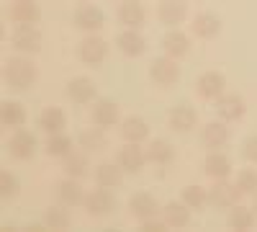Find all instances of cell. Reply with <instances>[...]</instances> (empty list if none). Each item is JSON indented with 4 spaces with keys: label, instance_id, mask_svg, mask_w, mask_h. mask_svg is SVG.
<instances>
[{
    "label": "cell",
    "instance_id": "33",
    "mask_svg": "<svg viewBox=\"0 0 257 232\" xmlns=\"http://www.w3.org/2000/svg\"><path fill=\"white\" fill-rule=\"evenodd\" d=\"M121 137L126 142H144L149 137V126L142 116H126L121 121Z\"/></svg>",
    "mask_w": 257,
    "mask_h": 232
},
{
    "label": "cell",
    "instance_id": "22",
    "mask_svg": "<svg viewBox=\"0 0 257 232\" xmlns=\"http://www.w3.org/2000/svg\"><path fill=\"white\" fill-rule=\"evenodd\" d=\"M190 212L193 209L180 199V201H167L162 206V219L167 222V227H175V229H183L190 224Z\"/></svg>",
    "mask_w": 257,
    "mask_h": 232
},
{
    "label": "cell",
    "instance_id": "12",
    "mask_svg": "<svg viewBox=\"0 0 257 232\" xmlns=\"http://www.w3.org/2000/svg\"><path fill=\"white\" fill-rule=\"evenodd\" d=\"M196 121H198V114H196V109L190 106V103H178V106H173L170 109V114H167V126L173 132H178V134H185V132H190L193 126H196Z\"/></svg>",
    "mask_w": 257,
    "mask_h": 232
},
{
    "label": "cell",
    "instance_id": "41",
    "mask_svg": "<svg viewBox=\"0 0 257 232\" xmlns=\"http://www.w3.org/2000/svg\"><path fill=\"white\" fill-rule=\"evenodd\" d=\"M77 3H90V0H77Z\"/></svg>",
    "mask_w": 257,
    "mask_h": 232
},
{
    "label": "cell",
    "instance_id": "25",
    "mask_svg": "<svg viewBox=\"0 0 257 232\" xmlns=\"http://www.w3.org/2000/svg\"><path fill=\"white\" fill-rule=\"evenodd\" d=\"M36 124H39V129H41V132L57 134V132H64V126H67V116H64V111L57 109V106H47L44 111L39 114Z\"/></svg>",
    "mask_w": 257,
    "mask_h": 232
},
{
    "label": "cell",
    "instance_id": "32",
    "mask_svg": "<svg viewBox=\"0 0 257 232\" xmlns=\"http://www.w3.org/2000/svg\"><path fill=\"white\" fill-rule=\"evenodd\" d=\"M77 144L82 147L85 152H103L108 147V137H105L103 126H93V129H85L77 137Z\"/></svg>",
    "mask_w": 257,
    "mask_h": 232
},
{
    "label": "cell",
    "instance_id": "20",
    "mask_svg": "<svg viewBox=\"0 0 257 232\" xmlns=\"http://www.w3.org/2000/svg\"><path fill=\"white\" fill-rule=\"evenodd\" d=\"M234 171V165H231V158L224 155L221 150H213L206 155L203 160V173L211 178V181H219V178H229Z\"/></svg>",
    "mask_w": 257,
    "mask_h": 232
},
{
    "label": "cell",
    "instance_id": "14",
    "mask_svg": "<svg viewBox=\"0 0 257 232\" xmlns=\"http://www.w3.org/2000/svg\"><path fill=\"white\" fill-rule=\"evenodd\" d=\"M67 98L72 103H77V106H85V103H93L98 98V88H95V83L90 78H85V75H77L67 83Z\"/></svg>",
    "mask_w": 257,
    "mask_h": 232
},
{
    "label": "cell",
    "instance_id": "8",
    "mask_svg": "<svg viewBox=\"0 0 257 232\" xmlns=\"http://www.w3.org/2000/svg\"><path fill=\"white\" fill-rule=\"evenodd\" d=\"M121 119V109L118 103L111 101V98H95L93 101V111H90V121L95 126H103V129H111L116 126Z\"/></svg>",
    "mask_w": 257,
    "mask_h": 232
},
{
    "label": "cell",
    "instance_id": "4",
    "mask_svg": "<svg viewBox=\"0 0 257 232\" xmlns=\"http://www.w3.org/2000/svg\"><path fill=\"white\" fill-rule=\"evenodd\" d=\"M11 47L21 54H36L41 49V34L34 24H16L11 34Z\"/></svg>",
    "mask_w": 257,
    "mask_h": 232
},
{
    "label": "cell",
    "instance_id": "13",
    "mask_svg": "<svg viewBox=\"0 0 257 232\" xmlns=\"http://www.w3.org/2000/svg\"><path fill=\"white\" fill-rule=\"evenodd\" d=\"M116 163L123 168L126 173H139L149 160H147V150L139 147V142H126L118 150V155H116Z\"/></svg>",
    "mask_w": 257,
    "mask_h": 232
},
{
    "label": "cell",
    "instance_id": "9",
    "mask_svg": "<svg viewBox=\"0 0 257 232\" xmlns=\"http://www.w3.org/2000/svg\"><path fill=\"white\" fill-rule=\"evenodd\" d=\"M185 18H188V3L185 0H160L157 21L165 29H178Z\"/></svg>",
    "mask_w": 257,
    "mask_h": 232
},
{
    "label": "cell",
    "instance_id": "39",
    "mask_svg": "<svg viewBox=\"0 0 257 232\" xmlns=\"http://www.w3.org/2000/svg\"><path fill=\"white\" fill-rule=\"evenodd\" d=\"M242 155H244L247 163H254L257 165V134H249L242 142Z\"/></svg>",
    "mask_w": 257,
    "mask_h": 232
},
{
    "label": "cell",
    "instance_id": "26",
    "mask_svg": "<svg viewBox=\"0 0 257 232\" xmlns=\"http://www.w3.org/2000/svg\"><path fill=\"white\" fill-rule=\"evenodd\" d=\"M123 168L116 163H100L98 168H95V173H93V178H95V183L98 186H103V188H118L121 183H123Z\"/></svg>",
    "mask_w": 257,
    "mask_h": 232
},
{
    "label": "cell",
    "instance_id": "21",
    "mask_svg": "<svg viewBox=\"0 0 257 232\" xmlns=\"http://www.w3.org/2000/svg\"><path fill=\"white\" fill-rule=\"evenodd\" d=\"M116 47L121 54L126 57H142L147 52V41L144 36L139 34V29H123L118 36H116Z\"/></svg>",
    "mask_w": 257,
    "mask_h": 232
},
{
    "label": "cell",
    "instance_id": "5",
    "mask_svg": "<svg viewBox=\"0 0 257 232\" xmlns=\"http://www.w3.org/2000/svg\"><path fill=\"white\" fill-rule=\"evenodd\" d=\"M85 212H88L90 217H105L111 214L116 209V196L111 194V188H93V191H88V196H85Z\"/></svg>",
    "mask_w": 257,
    "mask_h": 232
},
{
    "label": "cell",
    "instance_id": "18",
    "mask_svg": "<svg viewBox=\"0 0 257 232\" xmlns=\"http://www.w3.org/2000/svg\"><path fill=\"white\" fill-rule=\"evenodd\" d=\"M116 18L123 29H142L147 21V11L139 0H123L116 11Z\"/></svg>",
    "mask_w": 257,
    "mask_h": 232
},
{
    "label": "cell",
    "instance_id": "23",
    "mask_svg": "<svg viewBox=\"0 0 257 232\" xmlns=\"http://www.w3.org/2000/svg\"><path fill=\"white\" fill-rule=\"evenodd\" d=\"M57 196H59V201L64 204V206H80V204H85V188L77 183V178H64V181H59L57 183Z\"/></svg>",
    "mask_w": 257,
    "mask_h": 232
},
{
    "label": "cell",
    "instance_id": "28",
    "mask_svg": "<svg viewBox=\"0 0 257 232\" xmlns=\"http://www.w3.org/2000/svg\"><path fill=\"white\" fill-rule=\"evenodd\" d=\"M162 49H165V54L180 59V57H185V54L190 52V39H188L183 31H178V29H170V31L162 36Z\"/></svg>",
    "mask_w": 257,
    "mask_h": 232
},
{
    "label": "cell",
    "instance_id": "3",
    "mask_svg": "<svg viewBox=\"0 0 257 232\" xmlns=\"http://www.w3.org/2000/svg\"><path fill=\"white\" fill-rule=\"evenodd\" d=\"M77 57L82 65H88V67H100L103 65V59L108 57V41L100 39L98 31L95 34H88L80 44H77Z\"/></svg>",
    "mask_w": 257,
    "mask_h": 232
},
{
    "label": "cell",
    "instance_id": "10",
    "mask_svg": "<svg viewBox=\"0 0 257 232\" xmlns=\"http://www.w3.org/2000/svg\"><path fill=\"white\" fill-rule=\"evenodd\" d=\"M190 34L196 39H203V41L216 39L221 34V18L216 13H211V11H201L190 21Z\"/></svg>",
    "mask_w": 257,
    "mask_h": 232
},
{
    "label": "cell",
    "instance_id": "16",
    "mask_svg": "<svg viewBox=\"0 0 257 232\" xmlns=\"http://www.w3.org/2000/svg\"><path fill=\"white\" fill-rule=\"evenodd\" d=\"M198 139H201V147L206 152L221 150V147L229 142V126H226V121H208L201 129Z\"/></svg>",
    "mask_w": 257,
    "mask_h": 232
},
{
    "label": "cell",
    "instance_id": "35",
    "mask_svg": "<svg viewBox=\"0 0 257 232\" xmlns=\"http://www.w3.org/2000/svg\"><path fill=\"white\" fill-rule=\"evenodd\" d=\"M180 199H183L190 209L201 212V209L208 204V188H203V186H198V183H188L183 191H180Z\"/></svg>",
    "mask_w": 257,
    "mask_h": 232
},
{
    "label": "cell",
    "instance_id": "42",
    "mask_svg": "<svg viewBox=\"0 0 257 232\" xmlns=\"http://www.w3.org/2000/svg\"><path fill=\"white\" fill-rule=\"evenodd\" d=\"M252 209H254V214H257V201H254V206H252Z\"/></svg>",
    "mask_w": 257,
    "mask_h": 232
},
{
    "label": "cell",
    "instance_id": "7",
    "mask_svg": "<svg viewBox=\"0 0 257 232\" xmlns=\"http://www.w3.org/2000/svg\"><path fill=\"white\" fill-rule=\"evenodd\" d=\"M72 24H75V29H80V31H85V34H95V31H100L103 24H105V13H103L98 6L82 3V6L75 11V16H72Z\"/></svg>",
    "mask_w": 257,
    "mask_h": 232
},
{
    "label": "cell",
    "instance_id": "19",
    "mask_svg": "<svg viewBox=\"0 0 257 232\" xmlns=\"http://www.w3.org/2000/svg\"><path fill=\"white\" fill-rule=\"evenodd\" d=\"M247 106H244V98L237 93H224L221 98H216V114L221 121H239L244 116Z\"/></svg>",
    "mask_w": 257,
    "mask_h": 232
},
{
    "label": "cell",
    "instance_id": "30",
    "mask_svg": "<svg viewBox=\"0 0 257 232\" xmlns=\"http://www.w3.org/2000/svg\"><path fill=\"white\" fill-rule=\"evenodd\" d=\"M257 222V214H254V209L249 206H239V204H234L229 209V217H226V224L229 229H237V232H247L252 229Z\"/></svg>",
    "mask_w": 257,
    "mask_h": 232
},
{
    "label": "cell",
    "instance_id": "15",
    "mask_svg": "<svg viewBox=\"0 0 257 232\" xmlns=\"http://www.w3.org/2000/svg\"><path fill=\"white\" fill-rule=\"evenodd\" d=\"M162 212L160 209V201L152 196V194H147V191H139L134 194L132 199H128V214H132L134 219L144 222V219H152Z\"/></svg>",
    "mask_w": 257,
    "mask_h": 232
},
{
    "label": "cell",
    "instance_id": "1",
    "mask_svg": "<svg viewBox=\"0 0 257 232\" xmlns=\"http://www.w3.org/2000/svg\"><path fill=\"white\" fill-rule=\"evenodd\" d=\"M3 80L13 91H29L36 83V65L26 57H11L3 65Z\"/></svg>",
    "mask_w": 257,
    "mask_h": 232
},
{
    "label": "cell",
    "instance_id": "11",
    "mask_svg": "<svg viewBox=\"0 0 257 232\" xmlns=\"http://www.w3.org/2000/svg\"><path fill=\"white\" fill-rule=\"evenodd\" d=\"M224 91H226V78H224L221 72H216V70H206V72H201L198 80H196V93H198L201 98H206V101L221 98Z\"/></svg>",
    "mask_w": 257,
    "mask_h": 232
},
{
    "label": "cell",
    "instance_id": "40",
    "mask_svg": "<svg viewBox=\"0 0 257 232\" xmlns=\"http://www.w3.org/2000/svg\"><path fill=\"white\" fill-rule=\"evenodd\" d=\"M165 229H167V222L165 219H157V217L142 222V232H165Z\"/></svg>",
    "mask_w": 257,
    "mask_h": 232
},
{
    "label": "cell",
    "instance_id": "6",
    "mask_svg": "<svg viewBox=\"0 0 257 232\" xmlns=\"http://www.w3.org/2000/svg\"><path fill=\"white\" fill-rule=\"evenodd\" d=\"M239 196H242V191L237 188V183H229L226 178L213 181V186L208 188V204L216 209H231Z\"/></svg>",
    "mask_w": 257,
    "mask_h": 232
},
{
    "label": "cell",
    "instance_id": "34",
    "mask_svg": "<svg viewBox=\"0 0 257 232\" xmlns=\"http://www.w3.org/2000/svg\"><path fill=\"white\" fill-rule=\"evenodd\" d=\"M41 222H44L47 229H57L59 232V229H67L72 224V217H70V212L62 204V206H49L44 212V217H41Z\"/></svg>",
    "mask_w": 257,
    "mask_h": 232
},
{
    "label": "cell",
    "instance_id": "36",
    "mask_svg": "<svg viewBox=\"0 0 257 232\" xmlns=\"http://www.w3.org/2000/svg\"><path fill=\"white\" fill-rule=\"evenodd\" d=\"M72 150V139L64 134V132H57V134H49V139L44 142V152L49 158H64Z\"/></svg>",
    "mask_w": 257,
    "mask_h": 232
},
{
    "label": "cell",
    "instance_id": "24",
    "mask_svg": "<svg viewBox=\"0 0 257 232\" xmlns=\"http://www.w3.org/2000/svg\"><path fill=\"white\" fill-rule=\"evenodd\" d=\"M88 155H90V152H85V150H70L67 155L62 158V171H64V176H70V178L88 176V168H90Z\"/></svg>",
    "mask_w": 257,
    "mask_h": 232
},
{
    "label": "cell",
    "instance_id": "2",
    "mask_svg": "<svg viewBox=\"0 0 257 232\" xmlns=\"http://www.w3.org/2000/svg\"><path fill=\"white\" fill-rule=\"evenodd\" d=\"M149 80L155 83L157 88H173L175 83L180 80V65H178V59L175 57H155L152 59V65H149Z\"/></svg>",
    "mask_w": 257,
    "mask_h": 232
},
{
    "label": "cell",
    "instance_id": "38",
    "mask_svg": "<svg viewBox=\"0 0 257 232\" xmlns=\"http://www.w3.org/2000/svg\"><path fill=\"white\" fill-rule=\"evenodd\" d=\"M18 191H21L18 178H16L11 171H3V173H0V199H3V201H11V199L18 196Z\"/></svg>",
    "mask_w": 257,
    "mask_h": 232
},
{
    "label": "cell",
    "instance_id": "29",
    "mask_svg": "<svg viewBox=\"0 0 257 232\" xmlns=\"http://www.w3.org/2000/svg\"><path fill=\"white\" fill-rule=\"evenodd\" d=\"M147 160L152 163V165H160V168H165V165H170L175 160V147L170 144L167 139H152L147 144Z\"/></svg>",
    "mask_w": 257,
    "mask_h": 232
},
{
    "label": "cell",
    "instance_id": "31",
    "mask_svg": "<svg viewBox=\"0 0 257 232\" xmlns=\"http://www.w3.org/2000/svg\"><path fill=\"white\" fill-rule=\"evenodd\" d=\"M0 124L8 126V129H21L26 124V109L24 103L18 101H3L0 106Z\"/></svg>",
    "mask_w": 257,
    "mask_h": 232
},
{
    "label": "cell",
    "instance_id": "37",
    "mask_svg": "<svg viewBox=\"0 0 257 232\" xmlns=\"http://www.w3.org/2000/svg\"><path fill=\"white\" fill-rule=\"evenodd\" d=\"M234 183L242 191V196H257V171L254 168H242Z\"/></svg>",
    "mask_w": 257,
    "mask_h": 232
},
{
    "label": "cell",
    "instance_id": "17",
    "mask_svg": "<svg viewBox=\"0 0 257 232\" xmlns=\"http://www.w3.org/2000/svg\"><path fill=\"white\" fill-rule=\"evenodd\" d=\"M8 152L16 160H31L36 155V137L26 129H16V134L8 139Z\"/></svg>",
    "mask_w": 257,
    "mask_h": 232
},
{
    "label": "cell",
    "instance_id": "27",
    "mask_svg": "<svg viewBox=\"0 0 257 232\" xmlns=\"http://www.w3.org/2000/svg\"><path fill=\"white\" fill-rule=\"evenodd\" d=\"M8 18L13 24H36L41 18V11L34 0H16V3L8 8Z\"/></svg>",
    "mask_w": 257,
    "mask_h": 232
}]
</instances>
